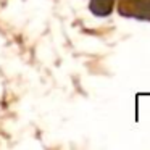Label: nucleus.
Instances as JSON below:
<instances>
[{"mask_svg":"<svg viewBox=\"0 0 150 150\" xmlns=\"http://www.w3.org/2000/svg\"><path fill=\"white\" fill-rule=\"evenodd\" d=\"M120 11L126 16L150 20V0H123Z\"/></svg>","mask_w":150,"mask_h":150,"instance_id":"nucleus-1","label":"nucleus"},{"mask_svg":"<svg viewBox=\"0 0 150 150\" xmlns=\"http://www.w3.org/2000/svg\"><path fill=\"white\" fill-rule=\"evenodd\" d=\"M115 0H91V11L97 16H107L111 13V8H113Z\"/></svg>","mask_w":150,"mask_h":150,"instance_id":"nucleus-2","label":"nucleus"}]
</instances>
